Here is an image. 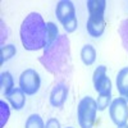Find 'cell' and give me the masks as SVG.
<instances>
[{"mask_svg": "<svg viewBox=\"0 0 128 128\" xmlns=\"http://www.w3.org/2000/svg\"><path fill=\"white\" fill-rule=\"evenodd\" d=\"M40 63L51 74L59 78H68L72 72L70 42L67 35H60L49 48L44 49Z\"/></svg>", "mask_w": 128, "mask_h": 128, "instance_id": "obj_1", "label": "cell"}, {"mask_svg": "<svg viewBox=\"0 0 128 128\" xmlns=\"http://www.w3.org/2000/svg\"><path fill=\"white\" fill-rule=\"evenodd\" d=\"M20 41L26 50L35 51L46 46V23L38 13H30L20 24Z\"/></svg>", "mask_w": 128, "mask_h": 128, "instance_id": "obj_2", "label": "cell"}, {"mask_svg": "<svg viewBox=\"0 0 128 128\" xmlns=\"http://www.w3.org/2000/svg\"><path fill=\"white\" fill-rule=\"evenodd\" d=\"M88 9V20H87V32L92 37H100L105 31V0H88L86 3Z\"/></svg>", "mask_w": 128, "mask_h": 128, "instance_id": "obj_3", "label": "cell"}, {"mask_svg": "<svg viewBox=\"0 0 128 128\" xmlns=\"http://www.w3.org/2000/svg\"><path fill=\"white\" fill-rule=\"evenodd\" d=\"M56 18L59 22L63 24L64 30L67 34H72L77 28V18H76V10H74V5L69 0H62L56 4L55 9Z\"/></svg>", "mask_w": 128, "mask_h": 128, "instance_id": "obj_4", "label": "cell"}, {"mask_svg": "<svg viewBox=\"0 0 128 128\" xmlns=\"http://www.w3.org/2000/svg\"><path fill=\"white\" fill-rule=\"evenodd\" d=\"M96 112H98V104L91 96H86L78 102L77 116H78V124L81 126V128L94 127L96 119Z\"/></svg>", "mask_w": 128, "mask_h": 128, "instance_id": "obj_5", "label": "cell"}, {"mask_svg": "<svg viewBox=\"0 0 128 128\" xmlns=\"http://www.w3.org/2000/svg\"><path fill=\"white\" fill-rule=\"evenodd\" d=\"M109 114L113 123L116 127H123L127 124L128 120V104L127 100L123 98H116L113 100L109 108Z\"/></svg>", "mask_w": 128, "mask_h": 128, "instance_id": "obj_6", "label": "cell"}, {"mask_svg": "<svg viewBox=\"0 0 128 128\" xmlns=\"http://www.w3.org/2000/svg\"><path fill=\"white\" fill-rule=\"evenodd\" d=\"M40 76L35 69H26L19 77V87L26 95H35L40 88Z\"/></svg>", "mask_w": 128, "mask_h": 128, "instance_id": "obj_7", "label": "cell"}, {"mask_svg": "<svg viewBox=\"0 0 128 128\" xmlns=\"http://www.w3.org/2000/svg\"><path fill=\"white\" fill-rule=\"evenodd\" d=\"M94 86L99 95L112 94V81L106 76V67L100 66L94 72Z\"/></svg>", "mask_w": 128, "mask_h": 128, "instance_id": "obj_8", "label": "cell"}, {"mask_svg": "<svg viewBox=\"0 0 128 128\" xmlns=\"http://www.w3.org/2000/svg\"><path fill=\"white\" fill-rule=\"evenodd\" d=\"M68 96V87L66 83H56L50 92V104L55 108H63Z\"/></svg>", "mask_w": 128, "mask_h": 128, "instance_id": "obj_9", "label": "cell"}, {"mask_svg": "<svg viewBox=\"0 0 128 128\" xmlns=\"http://www.w3.org/2000/svg\"><path fill=\"white\" fill-rule=\"evenodd\" d=\"M5 98L8 99V101L12 104V106L16 109V110H19L24 106V102H26V94L22 91L20 87H16L10 91Z\"/></svg>", "mask_w": 128, "mask_h": 128, "instance_id": "obj_10", "label": "cell"}, {"mask_svg": "<svg viewBox=\"0 0 128 128\" xmlns=\"http://www.w3.org/2000/svg\"><path fill=\"white\" fill-rule=\"evenodd\" d=\"M116 88L122 98L128 101V67L119 70L116 76Z\"/></svg>", "mask_w": 128, "mask_h": 128, "instance_id": "obj_11", "label": "cell"}, {"mask_svg": "<svg viewBox=\"0 0 128 128\" xmlns=\"http://www.w3.org/2000/svg\"><path fill=\"white\" fill-rule=\"evenodd\" d=\"M0 86H2V91H3L4 96H6L14 88V81H13L12 74L9 72H3L0 74Z\"/></svg>", "mask_w": 128, "mask_h": 128, "instance_id": "obj_12", "label": "cell"}, {"mask_svg": "<svg viewBox=\"0 0 128 128\" xmlns=\"http://www.w3.org/2000/svg\"><path fill=\"white\" fill-rule=\"evenodd\" d=\"M81 59L84 66H92L96 59V50L92 45H84L81 50Z\"/></svg>", "mask_w": 128, "mask_h": 128, "instance_id": "obj_13", "label": "cell"}, {"mask_svg": "<svg viewBox=\"0 0 128 128\" xmlns=\"http://www.w3.org/2000/svg\"><path fill=\"white\" fill-rule=\"evenodd\" d=\"M59 30L58 27L52 23V22H48L46 23V46L45 48H49L52 42L56 41V38L59 37Z\"/></svg>", "mask_w": 128, "mask_h": 128, "instance_id": "obj_14", "label": "cell"}, {"mask_svg": "<svg viewBox=\"0 0 128 128\" xmlns=\"http://www.w3.org/2000/svg\"><path fill=\"white\" fill-rule=\"evenodd\" d=\"M16 46L14 45H3L0 48V64H4L6 60L12 59L16 55Z\"/></svg>", "mask_w": 128, "mask_h": 128, "instance_id": "obj_15", "label": "cell"}, {"mask_svg": "<svg viewBox=\"0 0 128 128\" xmlns=\"http://www.w3.org/2000/svg\"><path fill=\"white\" fill-rule=\"evenodd\" d=\"M24 128H45V124L38 114H32L28 116Z\"/></svg>", "mask_w": 128, "mask_h": 128, "instance_id": "obj_16", "label": "cell"}, {"mask_svg": "<svg viewBox=\"0 0 128 128\" xmlns=\"http://www.w3.org/2000/svg\"><path fill=\"white\" fill-rule=\"evenodd\" d=\"M9 115H10V110H9V106L5 101H0V128H4V126L6 124L8 119H9Z\"/></svg>", "mask_w": 128, "mask_h": 128, "instance_id": "obj_17", "label": "cell"}, {"mask_svg": "<svg viewBox=\"0 0 128 128\" xmlns=\"http://www.w3.org/2000/svg\"><path fill=\"white\" fill-rule=\"evenodd\" d=\"M118 32H119V35H120L122 44H123L124 49L128 51V18H127V19H124L123 22L120 23Z\"/></svg>", "mask_w": 128, "mask_h": 128, "instance_id": "obj_18", "label": "cell"}, {"mask_svg": "<svg viewBox=\"0 0 128 128\" xmlns=\"http://www.w3.org/2000/svg\"><path fill=\"white\" fill-rule=\"evenodd\" d=\"M110 100H112V94H108V95H99L98 98V109L99 110H105L108 108V105L110 104Z\"/></svg>", "mask_w": 128, "mask_h": 128, "instance_id": "obj_19", "label": "cell"}, {"mask_svg": "<svg viewBox=\"0 0 128 128\" xmlns=\"http://www.w3.org/2000/svg\"><path fill=\"white\" fill-rule=\"evenodd\" d=\"M45 128H60V122H59L56 118H50V119L46 122Z\"/></svg>", "mask_w": 128, "mask_h": 128, "instance_id": "obj_20", "label": "cell"}, {"mask_svg": "<svg viewBox=\"0 0 128 128\" xmlns=\"http://www.w3.org/2000/svg\"><path fill=\"white\" fill-rule=\"evenodd\" d=\"M118 128H128V124H126V126H123V127H118Z\"/></svg>", "mask_w": 128, "mask_h": 128, "instance_id": "obj_21", "label": "cell"}, {"mask_svg": "<svg viewBox=\"0 0 128 128\" xmlns=\"http://www.w3.org/2000/svg\"><path fill=\"white\" fill-rule=\"evenodd\" d=\"M67 128H72V127H67Z\"/></svg>", "mask_w": 128, "mask_h": 128, "instance_id": "obj_22", "label": "cell"}]
</instances>
